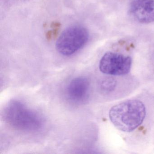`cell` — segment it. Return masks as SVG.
Instances as JSON below:
<instances>
[{
    "instance_id": "cell-1",
    "label": "cell",
    "mask_w": 154,
    "mask_h": 154,
    "mask_svg": "<svg viewBox=\"0 0 154 154\" xmlns=\"http://www.w3.org/2000/svg\"><path fill=\"white\" fill-rule=\"evenodd\" d=\"M146 116V107L140 100H131L113 106L109 117L114 127L123 132H130L138 128Z\"/></svg>"
},
{
    "instance_id": "cell-7",
    "label": "cell",
    "mask_w": 154,
    "mask_h": 154,
    "mask_svg": "<svg viewBox=\"0 0 154 154\" xmlns=\"http://www.w3.org/2000/svg\"><path fill=\"white\" fill-rule=\"evenodd\" d=\"M117 82L112 78H108L103 81L101 86L102 89L105 91L111 92L116 88Z\"/></svg>"
},
{
    "instance_id": "cell-5",
    "label": "cell",
    "mask_w": 154,
    "mask_h": 154,
    "mask_svg": "<svg viewBox=\"0 0 154 154\" xmlns=\"http://www.w3.org/2000/svg\"><path fill=\"white\" fill-rule=\"evenodd\" d=\"M130 11L134 18L140 23L154 22V0H132Z\"/></svg>"
},
{
    "instance_id": "cell-3",
    "label": "cell",
    "mask_w": 154,
    "mask_h": 154,
    "mask_svg": "<svg viewBox=\"0 0 154 154\" xmlns=\"http://www.w3.org/2000/svg\"><path fill=\"white\" fill-rule=\"evenodd\" d=\"M87 29L80 26L69 27L61 34L57 41V52L66 56L72 55L82 48L89 39Z\"/></svg>"
},
{
    "instance_id": "cell-6",
    "label": "cell",
    "mask_w": 154,
    "mask_h": 154,
    "mask_svg": "<svg viewBox=\"0 0 154 154\" xmlns=\"http://www.w3.org/2000/svg\"><path fill=\"white\" fill-rule=\"evenodd\" d=\"M90 84L85 77H79L72 80L67 88V94L71 100L74 102L83 101L89 94Z\"/></svg>"
},
{
    "instance_id": "cell-2",
    "label": "cell",
    "mask_w": 154,
    "mask_h": 154,
    "mask_svg": "<svg viewBox=\"0 0 154 154\" xmlns=\"http://www.w3.org/2000/svg\"><path fill=\"white\" fill-rule=\"evenodd\" d=\"M4 117L12 128L22 131H35L43 125V119L39 114L18 101H13L8 104Z\"/></svg>"
},
{
    "instance_id": "cell-4",
    "label": "cell",
    "mask_w": 154,
    "mask_h": 154,
    "mask_svg": "<svg viewBox=\"0 0 154 154\" xmlns=\"http://www.w3.org/2000/svg\"><path fill=\"white\" fill-rule=\"evenodd\" d=\"M131 57L119 53L109 52L104 54L100 62L101 72L111 75H122L131 69Z\"/></svg>"
}]
</instances>
